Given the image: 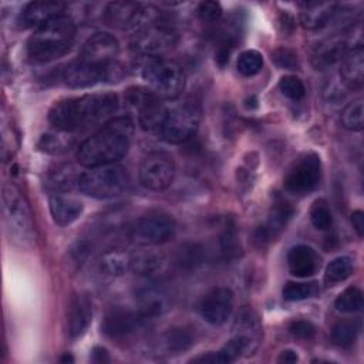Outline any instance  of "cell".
<instances>
[{
    "instance_id": "ac0fdd59",
    "label": "cell",
    "mask_w": 364,
    "mask_h": 364,
    "mask_svg": "<svg viewBox=\"0 0 364 364\" xmlns=\"http://www.w3.org/2000/svg\"><path fill=\"white\" fill-rule=\"evenodd\" d=\"M340 78L350 90H360L364 81V50L361 44L347 50L340 61Z\"/></svg>"
},
{
    "instance_id": "bcb514c9",
    "label": "cell",
    "mask_w": 364,
    "mask_h": 364,
    "mask_svg": "<svg viewBox=\"0 0 364 364\" xmlns=\"http://www.w3.org/2000/svg\"><path fill=\"white\" fill-rule=\"evenodd\" d=\"M91 361H94V363L109 361L108 351L104 347H94L92 351H91Z\"/></svg>"
},
{
    "instance_id": "ab89813d",
    "label": "cell",
    "mask_w": 364,
    "mask_h": 364,
    "mask_svg": "<svg viewBox=\"0 0 364 364\" xmlns=\"http://www.w3.org/2000/svg\"><path fill=\"white\" fill-rule=\"evenodd\" d=\"M18 146L17 134L14 132L13 127L7 122L6 117L1 118V158L3 161H7L13 156Z\"/></svg>"
},
{
    "instance_id": "f35d334b",
    "label": "cell",
    "mask_w": 364,
    "mask_h": 364,
    "mask_svg": "<svg viewBox=\"0 0 364 364\" xmlns=\"http://www.w3.org/2000/svg\"><path fill=\"white\" fill-rule=\"evenodd\" d=\"M279 90L284 97L293 101H299L306 95V87L303 81L296 75H284L279 81Z\"/></svg>"
},
{
    "instance_id": "2e32d148",
    "label": "cell",
    "mask_w": 364,
    "mask_h": 364,
    "mask_svg": "<svg viewBox=\"0 0 364 364\" xmlns=\"http://www.w3.org/2000/svg\"><path fill=\"white\" fill-rule=\"evenodd\" d=\"M139 320L141 316L138 313L122 307H114L104 316L101 330L107 337L112 340H121L138 328Z\"/></svg>"
},
{
    "instance_id": "7c38bea8",
    "label": "cell",
    "mask_w": 364,
    "mask_h": 364,
    "mask_svg": "<svg viewBox=\"0 0 364 364\" xmlns=\"http://www.w3.org/2000/svg\"><path fill=\"white\" fill-rule=\"evenodd\" d=\"M321 178V161L316 154H306L300 156L287 171L283 186L287 192L303 195L311 192Z\"/></svg>"
},
{
    "instance_id": "83f0119b",
    "label": "cell",
    "mask_w": 364,
    "mask_h": 364,
    "mask_svg": "<svg viewBox=\"0 0 364 364\" xmlns=\"http://www.w3.org/2000/svg\"><path fill=\"white\" fill-rule=\"evenodd\" d=\"M162 262V253L154 249L136 250L131 253V272L135 274H151L161 267Z\"/></svg>"
},
{
    "instance_id": "ffe728a7",
    "label": "cell",
    "mask_w": 364,
    "mask_h": 364,
    "mask_svg": "<svg viewBox=\"0 0 364 364\" xmlns=\"http://www.w3.org/2000/svg\"><path fill=\"white\" fill-rule=\"evenodd\" d=\"M136 313L141 317H156L168 309V297L155 284H144L135 293Z\"/></svg>"
},
{
    "instance_id": "6da1fadb",
    "label": "cell",
    "mask_w": 364,
    "mask_h": 364,
    "mask_svg": "<svg viewBox=\"0 0 364 364\" xmlns=\"http://www.w3.org/2000/svg\"><path fill=\"white\" fill-rule=\"evenodd\" d=\"M118 108L112 92L85 94L55 102L48 112L50 124L61 132H75L109 118Z\"/></svg>"
},
{
    "instance_id": "7a4b0ae2",
    "label": "cell",
    "mask_w": 364,
    "mask_h": 364,
    "mask_svg": "<svg viewBox=\"0 0 364 364\" xmlns=\"http://www.w3.org/2000/svg\"><path fill=\"white\" fill-rule=\"evenodd\" d=\"M132 121L118 117L107 121L95 134L87 138L77 149V159L85 168L115 164L129 149Z\"/></svg>"
},
{
    "instance_id": "d6a6232c",
    "label": "cell",
    "mask_w": 364,
    "mask_h": 364,
    "mask_svg": "<svg viewBox=\"0 0 364 364\" xmlns=\"http://www.w3.org/2000/svg\"><path fill=\"white\" fill-rule=\"evenodd\" d=\"M82 171L75 169L71 165H65L54 171L50 176V185L53 189L57 191H68V189H78V179Z\"/></svg>"
},
{
    "instance_id": "836d02e7",
    "label": "cell",
    "mask_w": 364,
    "mask_h": 364,
    "mask_svg": "<svg viewBox=\"0 0 364 364\" xmlns=\"http://www.w3.org/2000/svg\"><path fill=\"white\" fill-rule=\"evenodd\" d=\"M334 306L340 313H357L363 309V291L355 286H350L338 294Z\"/></svg>"
},
{
    "instance_id": "d4e9b609",
    "label": "cell",
    "mask_w": 364,
    "mask_h": 364,
    "mask_svg": "<svg viewBox=\"0 0 364 364\" xmlns=\"http://www.w3.org/2000/svg\"><path fill=\"white\" fill-rule=\"evenodd\" d=\"M48 208L54 223H57L58 226L71 225L74 220L80 218L84 209L82 203L78 199L60 193L50 196Z\"/></svg>"
},
{
    "instance_id": "4316f807",
    "label": "cell",
    "mask_w": 364,
    "mask_h": 364,
    "mask_svg": "<svg viewBox=\"0 0 364 364\" xmlns=\"http://www.w3.org/2000/svg\"><path fill=\"white\" fill-rule=\"evenodd\" d=\"M235 336L245 338L253 350L257 348L262 336V326L252 310H243L235 321Z\"/></svg>"
},
{
    "instance_id": "8d00e7d4",
    "label": "cell",
    "mask_w": 364,
    "mask_h": 364,
    "mask_svg": "<svg viewBox=\"0 0 364 364\" xmlns=\"http://www.w3.org/2000/svg\"><path fill=\"white\" fill-rule=\"evenodd\" d=\"M237 71L245 77L257 74L263 67V57L256 50H246L237 58Z\"/></svg>"
},
{
    "instance_id": "ba28073f",
    "label": "cell",
    "mask_w": 364,
    "mask_h": 364,
    "mask_svg": "<svg viewBox=\"0 0 364 364\" xmlns=\"http://www.w3.org/2000/svg\"><path fill=\"white\" fill-rule=\"evenodd\" d=\"M199 121V107L192 101H183L168 109L165 119L158 131L165 142L182 144L196 132Z\"/></svg>"
},
{
    "instance_id": "9c48e42d",
    "label": "cell",
    "mask_w": 364,
    "mask_h": 364,
    "mask_svg": "<svg viewBox=\"0 0 364 364\" xmlns=\"http://www.w3.org/2000/svg\"><path fill=\"white\" fill-rule=\"evenodd\" d=\"M178 44V33L165 21L145 27L134 34L131 48L146 58L162 57Z\"/></svg>"
},
{
    "instance_id": "7dc6e473",
    "label": "cell",
    "mask_w": 364,
    "mask_h": 364,
    "mask_svg": "<svg viewBox=\"0 0 364 364\" xmlns=\"http://www.w3.org/2000/svg\"><path fill=\"white\" fill-rule=\"evenodd\" d=\"M277 361H279V363H289V364L297 363V361H299V355H297L296 351H293V350H283V351L280 353Z\"/></svg>"
},
{
    "instance_id": "3957f363",
    "label": "cell",
    "mask_w": 364,
    "mask_h": 364,
    "mask_svg": "<svg viewBox=\"0 0 364 364\" xmlns=\"http://www.w3.org/2000/svg\"><path fill=\"white\" fill-rule=\"evenodd\" d=\"M75 38V23L63 14L38 26L27 41V54L36 63H48L67 54Z\"/></svg>"
},
{
    "instance_id": "e0dca14e",
    "label": "cell",
    "mask_w": 364,
    "mask_h": 364,
    "mask_svg": "<svg viewBox=\"0 0 364 364\" xmlns=\"http://www.w3.org/2000/svg\"><path fill=\"white\" fill-rule=\"evenodd\" d=\"M64 9H65V4L60 1H48V0L31 1L23 7V10L18 14L17 23L23 28H28V27L37 28L46 21L54 17L63 16Z\"/></svg>"
},
{
    "instance_id": "5b68a950",
    "label": "cell",
    "mask_w": 364,
    "mask_h": 364,
    "mask_svg": "<svg viewBox=\"0 0 364 364\" xmlns=\"http://www.w3.org/2000/svg\"><path fill=\"white\" fill-rule=\"evenodd\" d=\"M141 77L148 90L161 100L179 97L186 82L183 68L178 63L164 57L146 58L141 67Z\"/></svg>"
},
{
    "instance_id": "1f68e13d",
    "label": "cell",
    "mask_w": 364,
    "mask_h": 364,
    "mask_svg": "<svg viewBox=\"0 0 364 364\" xmlns=\"http://www.w3.org/2000/svg\"><path fill=\"white\" fill-rule=\"evenodd\" d=\"M192 344H193L192 334L182 327L169 328L164 334V346L169 353L186 351L192 347Z\"/></svg>"
},
{
    "instance_id": "f1b7e54d",
    "label": "cell",
    "mask_w": 364,
    "mask_h": 364,
    "mask_svg": "<svg viewBox=\"0 0 364 364\" xmlns=\"http://www.w3.org/2000/svg\"><path fill=\"white\" fill-rule=\"evenodd\" d=\"M205 257V250L199 243H183L175 256V263L179 269L192 270L202 264Z\"/></svg>"
},
{
    "instance_id": "277c9868",
    "label": "cell",
    "mask_w": 364,
    "mask_h": 364,
    "mask_svg": "<svg viewBox=\"0 0 364 364\" xmlns=\"http://www.w3.org/2000/svg\"><path fill=\"white\" fill-rule=\"evenodd\" d=\"M3 219L13 242L21 247H33L36 242V228L33 213L26 196L13 185L3 186Z\"/></svg>"
},
{
    "instance_id": "44dd1931",
    "label": "cell",
    "mask_w": 364,
    "mask_h": 364,
    "mask_svg": "<svg viewBox=\"0 0 364 364\" xmlns=\"http://www.w3.org/2000/svg\"><path fill=\"white\" fill-rule=\"evenodd\" d=\"M300 21L304 28H321L337 16L338 4L334 1H307L301 4Z\"/></svg>"
},
{
    "instance_id": "603a6c76",
    "label": "cell",
    "mask_w": 364,
    "mask_h": 364,
    "mask_svg": "<svg viewBox=\"0 0 364 364\" xmlns=\"http://www.w3.org/2000/svg\"><path fill=\"white\" fill-rule=\"evenodd\" d=\"M320 260L313 247L307 245H296L287 253V266L296 277H310L318 269Z\"/></svg>"
},
{
    "instance_id": "cb8c5ba5",
    "label": "cell",
    "mask_w": 364,
    "mask_h": 364,
    "mask_svg": "<svg viewBox=\"0 0 364 364\" xmlns=\"http://www.w3.org/2000/svg\"><path fill=\"white\" fill-rule=\"evenodd\" d=\"M347 41L341 37H333L321 41L313 51L311 64L316 70H326L334 65L337 61H341L347 53Z\"/></svg>"
},
{
    "instance_id": "74e56055",
    "label": "cell",
    "mask_w": 364,
    "mask_h": 364,
    "mask_svg": "<svg viewBox=\"0 0 364 364\" xmlns=\"http://www.w3.org/2000/svg\"><path fill=\"white\" fill-rule=\"evenodd\" d=\"M310 220L313 226L318 230H327L331 226L333 216L327 203L323 199H318L313 203L310 209Z\"/></svg>"
},
{
    "instance_id": "d6986e66",
    "label": "cell",
    "mask_w": 364,
    "mask_h": 364,
    "mask_svg": "<svg viewBox=\"0 0 364 364\" xmlns=\"http://www.w3.org/2000/svg\"><path fill=\"white\" fill-rule=\"evenodd\" d=\"M92 320V306L87 296H74L67 307V330L70 337L82 336Z\"/></svg>"
},
{
    "instance_id": "60d3db41",
    "label": "cell",
    "mask_w": 364,
    "mask_h": 364,
    "mask_svg": "<svg viewBox=\"0 0 364 364\" xmlns=\"http://www.w3.org/2000/svg\"><path fill=\"white\" fill-rule=\"evenodd\" d=\"M272 60L274 61V64L280 68H286V70H294L299 67V61H297V55L293 50L286 48V47H280L276 48L272 53Z\"/></svg>"
},
{
    "instance_id": "8fae6325",
    "label": "cell",
    "mask_w": 364,
    "mask_h": 364,
    "mask_svg": "<svg viewBox=\"0 0 364 364\" xmlns=\"http://www.w3.org/2000/svg\"><path fill=\"white\" fill-rule=\"evenodd\" d=\"M127 104L138 114V122L145 131L159 129L168 112L162 100L148 88H129L127 91Z\"/></svg>"
},
{
    "instance_id": "52a82bcc",
    "label": "cell",
    "mask_w": 364,
    "mask_h": 364,
    "mask_svg": "<svg viewBox=\"0 0 364 364\" xmlns=\"http://www.w3.org/2000/svg\"><path fill=\"white\" fill-rule=\"evenodd\" d=\"M124 75L125 70L117 60L107 64H95L77 58L63 71V80L71 88H85L100 82H115Z\"/></svg>"
},
{
    "instance_id": "b9f144b4",
    "label": "cell",
    "mask_w": 364,
    "mask_h": 364,
    "mask_svg": "<svg viewBox=\"0 0 364 364\" xmlns=\"http://www.w3.org/2000/svg\"><path fill=\"white\" fill-rule=\"evenodd\" d=\"M222 6L218 1H202L198 6V16L205 23H216L222 17Z\"/></svg>"
},
{
    "instance_id": "4dcf8cb0",
    "label": "cell",
    "mask_w": 364,
    "mask_h": 364,
    "mask_svg": "<svg viewBox=\"0 0 364 364\" xmlns=\"http://www.w3.org/2000/svg\"><path fill=\"white\" fill-rule=\"evenodd\" d=\"M353 273V262L347 256H340L333 259L324 272V282L328 286H333L338 282L346 280Z\"/></svg>"
},
{
    "instance_id": "f546056e",
    "label": "cell",
    "mask_w": 364,
    "mask_h": 364,
    "mask_svg": "<svg viewBox=\"0 0 364 364\" xmlns=\"http://www.w3.org/2000/svg\"><path fill=\"white\" fill-rule=\"evenodd\" d=\"M320 293L318 283L316 282H289L283 287V299L287 301H300L314 297Z\"/></svg>"
},
{
    "instance_id": "7bdbcfd3",
    "label": "cell",
    "mask_w": 364,
    "mask_h": 364,
    "mask_svg": "<svg viewBox=\"0 0 364 364\" xmlns=\"http://www.w3.org/2000/svg\"><path fill=\"white\" fill-rule=\"evenodd\" d=\"M289 331L296 338L310 340L316 336V326L309 320H293L289 324Z\"/></svg>"
},
{
    "instance_id": "5bb4252c",
    "label": "cell",
    "mask_w": 364,
    "mask_h": 364,
    "mask_svg": "<svg viewBox=\"0 0 364 364\" xmlns=\"http://www.w3.org/2000/svg\"><path fill=\"white\" fill-rule=\"evenodd\" d=\"M233 310V291L229 287H213L209 290L200 304L199 311L205 321L220 326L223 324L232 314Z\"/></svg>"
},
{
    "instance_id": "30bf717a",
    "label": "cell",
    "mask_w": 364,
    "mask_h": 364,
    "mask_svg": "<svg viewBox=\"0 0 364 364\" xmlns=\"http://www.w3.org/2000/svg\"><path fill=\"white\" fill-rule=\"evenodd\" d=\"M175 220L164 213L145 215L129 228V239L138 246H155L168 242L175 233Z\"/></svg>"
},
{
    "instance_id": "e575fe53",
    "label": "cell",
    "mask_w": 364,
    "mask_h": 364,
    "mask_svg": "<svg viewBox=\"0 0 364 364\" xmlns=\"http://www.w3.org/2000/svg\"><path fill=\"white\" fill-rule=\"evenodd\" d=\"M358 336V326L354 321H338L331 328V341L340 347H350Z\"/></svg>"
},
{
    "instance_id": "9a60e30c",
    "label": "cell",
    "mask_w": 364,
    "mask_h": 364,
    "mask_svg": "<svg viewBox=\"0 0 364 364\" xmlns=\"http://www.w3.org/2000/svg\"><path fill=\"white\" fill-rule=\"evenodd\" d=\"M118 53L119 44L114 36L108 33H95L82 44L78 58L95 64H107L117 60Z\"/></svg>"
},
{
    "instance_id": "ee69618b",
    "label": "cell",
    "mask_w": 364,
    "mask_h": 364,
    "mask_svg": "<svg viewBox=\"0 0 364 364\" xmlns=\"http://www.w3.org/2000/svg\"><path fill=\"white\" fill-rule=\"evenodd\" d=\"M64 145L65 144L61 139V136H57L54 134H44L38 141V148L44 152H60L64 149Z\"/></svg>"
},
{
    "instance_id": "f6af8a7d",
    "label": "cell",
    "mask_w": 364,
    "mask_h": 364,
    "mask_svg": "<svg viewBox=\"0 0 364 364\" xmlns=\"http://www.w3.org/2000/svg\"><path fill=\"white\" fill-rule=\"evenodd\" d=\"M351 225L357 235L361 237L364 233V213L363 210H354L351 213Z\"/></svg>"
},
{
    "instance_id": "484cf974",
    "label": "cell",
    "mask_w": 364,
    "mask_h": 364,
    "mask_svg": "<svg viewBox=\"0 0 364 364\" xmlns=\"http://www.w3.org/2000/svg\"><path fill=\"white\" fill-rule=\"evenodd\" d=\"M98 269L102 274L109 277L122 276L131 272V253L121 249L108 250L100 256Z\"/></svg>"
},
{
    "instance_id": "8992f818",
    "label": "cell",
    "mask_w": 364,
    "mask_h": 364,
    "mask_svg": "<svg viewBox=\"0 0 364 364\" xmlns=\"http://www.w3.org/2000/svg\"><path fill=\"white\" fill-rule=\"evenodd\" d=\"M129 185V175L122 165L108 164L82 171L78 179V191L98 199L118 196Z\"/></svg>"
},
{
    "instance_id": "7402d4cb",
    "label": "cell",
    "mask_w": 364,
    "mask_h": 364,
    "mask_svg": "<svg viewBox=\"0 0 364 364\" xmlns=\"http://www.w3.org/2000/svg\"><path fill=\"white\" fill-rule=\"evenodd\" d=\"M291 215H293V208L287 202L282 199L274 200L269 212L267 223L264 226H260L256 230V240H259L260 243L272 240L276 235H279L286 228Z\"/></svg>"
},
{
    "instance_id": "d590c367",
    "label": "cell",
    "mask_w": 364,
    "mask_h": 364,
    "mask_svg": "<svg viewBox=\"0 0 364 364\" xmlns=\"http://www.w3.org/2000/svg\"><path fill=\"white\" fill-rule=\"evenodd\" d=\"M341 124L344 128L350 131H361L363 129V100L357 98L348 102L341 112Z\"/></svg>"
},
{
    "instance_id": "4fadbf2b",
    "label": "cell",
    "mask_w": 364,
    "mask_h": 364,
    "mask_svg": "<svg viewBox=\"0 0 364 364\" xmlns=\"http://www.w3.org/2000/svg\"><path fill=\"white\" fill-rule=\"evenodd\" d=\"M175 171V164L169 155L152 152L141 162L139 182L149 191H164L172 183Z\"/></svg>"
}]
</instances>
